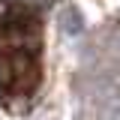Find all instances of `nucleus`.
I'll use <instances>...</instances> for the list:
<instances>
[{"label":"nucleus","mask_w":120,"mask_h":120,"mask_svg":"<svg viewBox=\"0 0 120 120\" xmlns=\"http://www.w3.org/2000/svg\"><path fill=\"white\" fill-rule=\"evenodd\" d=\"M42 81V21L39 15L12 6L0 18V99L18 108L30 102Z\"/></svg>","instance_id":"obj_1"},{"label":"nucleus","mask_w":120,"mask_h":120,"mask_svg":"<svg viewBox=\"0 0 120 120\" xmlns=\"http://www.w3.org/2000/svg\"><path fill=\"white\" fill-rule=\"evenodd\" d=\"M63 30L66 33H81V12L78 9H66L63 12Z\"/></svg>","instance_id":"obj_2"},{"label":"nucleus","mask_w":120,"mask_h":120,"mask_svg":"<svg viewBox=\"0 0 120 120\" xmlns=\"http://www.w3.org/2000/svg\"><path fill=\"white\" fill-rule=\"evenodd\" d=\"M105 120H120V105H114V108L105 114Z\"/></svg>","instance_id":"obj_3"}]
</instances>
